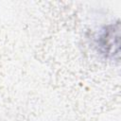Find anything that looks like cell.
<instances>
[{
    "mask_svg": "<svg viewBox=\"0 0 121 121\" xmlns=\"http://www.w3.org/2000/svg\"><path fill=\"white\" fill-rule=\"evenodd\" d=\"M96 51L105 59L119 60L120 48V24L119 21L104 26L95 37Z\"/></svg>",
    "mask_w": 121,
    "mask_h": 121,
    "instance_id": "1",
    "label": "cell"
}]
</instances>
